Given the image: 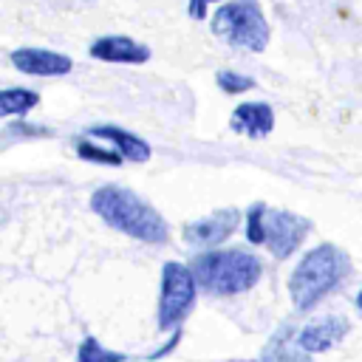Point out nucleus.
<instances>
[{
	"label": "nucleus",
	"mask_w": 362,
	"mask_h": 362,
	"mask_svg": "<svg viewBox=\"0 0 362 362\" xmlns=\"http://www.w3.org/2000/svg\"><path fill=\"white\" fill-rule=\"evenodd\" d=\"M212 3H223V0H189L187 11H189V17H192V20H204Z\"/></svg>",
	"instance_id": "nucleus-18"
},
{
	"label": "nucleus",
	"mask_w": 362,
	"mask_h": 362,
	"mask_svg": "<svg viewBox=\"0 0 362 362\" xmlns=\"http://www.w3.org/2000/svg\"><path fill=\"white\" fill-rule=\"evenodd\" d=\"M235 362H246V359H235Z\"/></svg>",
	"instance_id": "nucleus-19"
},
{
	"label": "nucleus",
	"mask_w": 362,
	"mask_h": 362,
	"mask_svg": "<svg viewBox=\"0 0 362 362\" xmlns=\"http://www.w3.org/2000/svg\"><path fill=\"white\" fill-rule=\"evenodd\" d=\"M90 136H93V139H107V141H113V144L119 147L116 153H119L122 158H130V161H147V158H150L147 141H141L139 136H133V133H127V130H122V127L102 124V127H93Z\"/></svg>",
	"instance_id": "nucleus-12"
},
{
	"label": "nucleus",
	"mask_w": 362,
	"mask_h": 362,
	"mask_svg": "<svg viewBox=\"0 0 362 362\" xmlns=\"http://www.w3.org/2000/svg\"><path fill=\"white\" fill-rule=\"evenodd\" d=\"M40 102L37 90L28 88H0V119L3 116H23Z\"/></svg>",
	"instance_id": "nucleus-14"
},
{
	"label": "nucleus",
	"mask_w": 362,
	"mask_h": 362,
	"mask_svg": "<svg viewBox=\"0 0 362 362\" xmlns=\"http://www.w3.org/2000/svg\"><path fill=\"white\" fill-rule=\"evenodd\" d=\"M345 334H348V320L339 317V314H328L320 322L305 325L297 337V345L305 354H317V351H328L331 345H337Z\"/></svg>",
	"instance_id": "nucleus-10"
},
{
	"label": "nucleus",
	"mask_w": 362,
	"mask_h": 362,
	"mask_svg": "<svg viewBox=\"0 0 362 362\" xmlns=\"http://www.w3.org/2000/svg\"><path fill=\"white\" fill-rule=\"evenodd\" d=\"M192 280L212 294H240L260 280V260L252 252L221 249L192 260Z\"/></svg>",
	"instance_id": "nucleus-2"
},
{
	"label": "nucleus",
	"mask_w": 362,
	"mask_h": 362,
	"mask_svg": "<svg viewBox=\"0 0 362 362\" xmlns=\"http://www.w3.org/2000/svg\"><path fill=\"white\" fill-rule=\"evenodd\" d=\"M209 28L221 42L255 54L266 51L272 37L269 20L257 0H223L209 17Z\"/></svg>",
	"instance_id": "nucleus-4"
},
{
	"label": "nucleus",
	"mask_w": 362,
	"mask_h": 362,
	"mask_svg": "<svg viewBox=\"0 0 362 362\" xmlns=\"http://www.w3.org/2000/svg\"><path fill=\"white\" fill-rule=\"evenodd\" d=\"M215 82L226 93H243V90H252L255 88V79L252 76H243V74H235V71H218L215 74Z\"/></svg>",
	"instance_id": "nucleus-16"
},
{
	"label": "nucleus",
	"mask_w": 362,
	"mask_h": 362,
	"mask_svg": "<svg viewBox=\"0 0 362 362\" xmlns=\"http://www.w3.org/2000/svg\"><path fill=\"white\" fill-rule=\"evenodd\" d=\"M348 274V255L331 243H322L303 255L288 280V294L297 308H311Z\"/></svg>",
	"instance_id": "nucleus-3"
},
{
	"label": "nucleus",
	"mask_w": 362,
	"mask_h": 362,
	"mask_svg": "<svg viewBox=\"0 0 362 362\" xmlns=\"http://www.w3.org/2000/svg\"><path fill=\"white\" fill-rule=\"evenodd\" d=\"M11 65L28 76H65L74 71L71 57L48 48H17L11 51Z\"/></svg>",
	"instance_id": "nucleus-7"
},
{
	"label": "nucleus",
	"mask_w": 362,
	"mask_h": 362,
	"mask_svg": "<svg viewBox=\"0 0 362 362\" xmlns=\"http://www.w3.org/2000/svg\"><path fill=\"white\" fill-rule=\"evenodd\" d=\"M195 300V280L187 266L170 260L161 269V300H158V328L167 331L184 320Z\"/></svg>",
	"instance_id": "nucleus-6"
},
{
	"label": "nucleus",
	"mask_w": 362,
	"mask_h": 362,
	"mask_svg": "<svg viewBox=\"0 0 362 362\" xmlns=\"http://www.w3.org/2000/svg\"><path fill=\"white\" fill-rule=\"evenodd\" d=\"M90 57L102 62H124V65H141L150 59V48L136 42L127 34H105L90 42Z\"/></svg>",
	"instance_id": "nucleus-9"
},
{
	"label": "nucleus",
	"mask_w": 362,
	"mask_h": 362,
	"mask_svg": "<svg viewBox=\"0 0 362 362\" xmlns=\"http://www.w3.org/2000/svg\"><path fill=\"white\" fill-rule=\"evenodd\" d=\"M76 153H79L82 158H88V161H99V164H110V167H119V164H122V156H119V153L99 150V147H93L90 141H79V144H76Z\"/></svg>",
	"instance_id": "nucleus-17"
},
{
	"label": "nucleus",
	"mask_w": 362,
	"mask_h": 362,
	"mask_svg": "<svg viewBox=\"0 0 362 362\" xmlns=\"http://www.w3.org/2000/svg\"><path fill=\"white\" fill-rule=\"evenodd\" d=\"M93 212L110 223L113 229L147 240V243H164L167 240V223L164 218L147 204L141 201L136 192L124 189V187H102L93 192L90 198Z\"/></svg>",
	"instance_id": "nucleus-1"
},
{
	"label": "nucleus",
	"mask_w": 362,
	"mask_h": 362,
	"mask_svg": "<svg viewBox=\"0 0 362 362\" xmlns=\"http://www.w3.org/2000/svg\"><path fill=\"white\" fill-rule=\"evenodd\" d=\"M76 362H124V354L107 351L96 337H85L76 354Z\"/></svg>",
	"instance_id": "nucleus-15"
},
{
	"label": "nucleus",
	"mask_w": 362,
	"mask_h": 362,
	"mask_svg": "<svg viewBox=\"0 0 362 362\" xmlns=\"http://www.w3.org/2000/svg\"><path fill=\"white\" fill-rule=\"evenodd\" d=\"M263 362H311V356L297 345L294 331L283 325L263 348Z\"/></svg>",
	"instance_id": "nucleus-13"
},
{
	"label": "nucleus",
	"mask_w": 362,
	"mask_h": 362,
	"mask_svg": "<svg viewBox=\"0 0 362 362\" xmlns=\"http://www.w3.org/2000/svg\"><path fill=\"white\" fill-rule=\"evenodd\" d=\"M229 127L249 139H263L274 127V110L266 102H243L232 110Z\"/></svg>",
	"instance_id": "nucleus-11"
},
{
	"label": "nucleus",
	"mask_w": 362,
	"mask_h": 362,
	"mask_svg": "<svg viewBox=\"0 0 362 362\" xmlns=\"http://www.w3.org/2000/svg\"><path fill=\"white\" fill-rule=\"evenodd\" d=\"M308 229H311V223L305 218L286 212V209H269L266 204H252V209L246 215V238L252 243L269 246V252L277 260L288 257L303 243Z\"/></svg>",
	"instance_id": "nucleus-5"
},
{
	"label": "nucleus",
	"mask_w": 362,
	"mask_h": 362,
	"mask_svg": "<svg viewBox=\"0 0 362 362\" xmlns=\"http://www.w3.org/2000/svg\"><path fill=\"white\" fill-rule=\"evenodd\" d=\"M238 221H240L238 209H218V212L184 226V240L192 243V246H215V243L226 240L235 232Z\"/></svg>",
	"instance_id": "nucleus-8"
}]
</instances>
